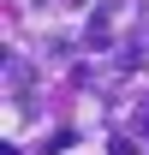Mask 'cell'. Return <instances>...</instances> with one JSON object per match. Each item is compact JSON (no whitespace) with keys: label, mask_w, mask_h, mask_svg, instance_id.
Returning a JSON list of instances; mask_svg holds the SVG:
<instances>
[{"label":"cell","mask_w":149,"mask_h":155,"mask_svg":"<svg viewBox=\"0 0 149 155\" xmlns=\"http://www.w3.org/2000/svg\"><path fill=\"white\" fill-rule=\"evenodd\" d=\"M108 155H137V143H131V137H113V143H108Z\"/></svg>","instance_id":"6da1fadb"}]
</instances>
